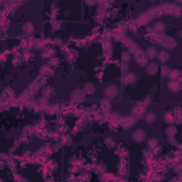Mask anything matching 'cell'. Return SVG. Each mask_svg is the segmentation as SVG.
Instances as JSON below:
<instances>
[{"label": "cell", "instance_id": "6da1fadb", "mask_svg": "<svg viewBox=\"0 0 182 182\" xmlns=\"http://www.w3.org/2000/svg\"><path fill=\"white\" fill-rule=\"evenodd\" d=\"M118 93H120V90H118L117 85H108V87L104 90V95H105V98H108V100H114V98L118 95Z\"/></svg>", "mask_w": 182, "mask_h": 182}, {"label": "cell", "instance_id": "7a4b0ae2", "mask_svg": "<svg viewBox=\"0 0 182 182\" xmlns=\"http://www.w3.org/2000/svg\"><path fill=\"white\" fill-rule=\"evenodd\" d=\"M135 80H137V75L131 71L122 74V83L124 84H132V83H135Z\"/></svg>", "mask_w": 182, "mask_h": 182}, {"label": "cell", "instance_id": "3957f363", "mask_svg": "<svg viewBox=\"0 0 182 182\" xmlns=\"http://www.w3.org/2000/svg\"><path fill=\"white\" fill-rule=\"evenodd\" d=\"M146 134L144 130H137L135 132H134V135H132V138H134V141H137V142H142L144 140H145Z\"/></svg>", "mask_w": 182, "mask_h": 182}, {"label": "cell", "instance_id": "277c9868", "mask_svg": "<svg viewBox=\"0 0 182 182\" xmlns=\"http://www.w3.org/2000/svg\"><path fill=\"white\" fill-rule=\"evenodd\" d=\"M156 56H158V50H156V47L149 46V47L146 48V51H145V57L146 58H155Z\"/></svg>", "mask_w": 182, "mask_h": 182}, {"label": "cell", "instance_id": "5b68a950", "mask_svg": "<svg viewBox=\"0 0 182 182\" xmlns=\"http://www.w3.org/2000/svg\"><path fill=\"white\" fill-rule=\"evenodd\" d=\"M81 90H83V93H84V94L91 95V94H94V93H95V85H94V84H91V83H87V84H85Z\"/></svg>", "mask_w": 182, "mask_h": 182}, {"label": "cell", "instance_id": "8992f818", "mask_svg": "<svg viewBox=\"0 0 182 182\" xmlns=\"http://www.w3.org/2000/svg\"><path fill=\"white\" fill-rule=\"evenodd\" d=\"M83 98H84V93H83V90H74L73 94H71V100L75 101V103H80Z\"/></svg>", "mask_w": 182, "mask_h": 182}, {"label": "cell", "instance_id": "52a82bcc", "mask_svg": "<svg viewBox=\"0 0 182 182\" xmlns=\"http://www.w3.org/2000/svg\"><path fill=\"white\" fill-rule=\"evenodd\" d=\"M23 33H24L26 36L33 34V33H34V24H33V23H24V24H23Z\"/></svg>", "mask_w": 182, "mask_h": 182}, {"label": "cell", "instance_id": "ba28073f", "mask_svg": "<svg viewBox=\"0 0 182 182\" xmlns=\"http://www.w3.org/2000/svg\"><path fill=\"white\" fill-rule=\"evenodd\" d=\"M179 81H175V80H169V83H168V88L172 91V93H177V91H179Z\"/></svg>", "mask_w": 182, "mask_h": 182}, {"label": "cell", "instance_id": "9c48e42d", "mask_svg": "<svg viewBox=\"0 0 182 182\" xmlns=\"http://www.w3.org/2000/svg\"><path fill=\"white\" fill-rule=\"evenodd\" d=\"M156 71H158V64H156V63H149V64H146V73L149 74V75H154Z\"/></svg>", "mask_w": 182, "mask_h": 182}, {"label": "cell", "instance_id": "30bf717a", "mask_svg": "<svg viewBox=\"0 0 182 182\" xmlns=\"http://www.w3.org/2000/svg\"><path fill=\"white\" fill-rule=\"evenodd\" d=\"M179 75H181V71H179L178 69H175V70H169V74H168L169 80H175V81H179Z\"/></svg>", "mask_w": 182, "mask_h": 182}, {"label": "cell", "instance_id": "8fae6325", "mask_svg": "<svg viewBox=\"0 0 182 182\" xmlns=\"http://www.w3.org/2000/svg\"><path fill=\"white\" fill-rule=\"evenodd\" d=\"M156 58H158L161 63H167V61L169 60V54H168L167 51H159L158 56H156Z\"/></svg>", "mask_w": 182, "mask_h": 182}, {"label": "cell", "instance_id": "7c38bea8", "mask_svg": "<svg viewBox=\"0 0 182 182\" xmlns=\"http://www.w3.org/2000/svg\"><path fill=\"white\" fill-rule=\"evenodd\" d=\"M130 60H131V53H130V51H124V53L121 54V61H122V64H128Z\"/></svg>", "mask_w": 182, "mask_h": 182}, {"label": "cell", "instance_id": "4fadbf2b", "mask_svg": "<svg viewBox=\"0 0 182 182\" xmlns=\"http://www.w3.org/2000/svg\"><path fill=\"white\" fill-rule=\"evenodd\" d=\"M155 120H156L155 112H146V114H145V121L148 122V124H154V122H155Z\"/></svg>", "mask_w": 182, "mask_h": 182}, {"label": "cell", "instance_id": "5bb4252c", "mask_svg": "<svg viewBox=\"0 0 182 182\" xmlns=\"http://www.w3.org/2000/svg\"><path fill=\"white\" fill-rule=\"evenodd\" d=\"M154 30L158 33V32H164L165 30V26H164V23L162 21H156L155 24H154Z\"/></svg>", "mask_w": 182, "mask_h": 182}, {"label": "cell", "instance_id": "9a60e30c", "mask_svg": "<svg viewBox=\"0 0 182 182\" xmlns=\"http://www.w3.org/2000/svg\"><path fill=\"white\" fill-rule=\"evenodd\" d=\"M164 120H165V122L171 124V122H174V121H175V117H174V114H172V112H167V114L164 115Z\"/></svg>", "mask_w": 182, "mask_h": 182}, {"label": "cell", "instance_id": "2e32d148", "mask_svg": "<svg viewBox=\"0 0 182 182\" xmlns=\"http://www.w3.org/2000/svg\"><path fill=\"white\" fill-rule=\"evenodd\" d=\"M175 132H177V128H175V127H168V128H167V135H168L169 138H172V137L175 135Z\"/></svg>", "mask_w": 182, "mask_h": 182}, {"label": "cell", "instance_id": "e0dca14e", "mask_svg": "<svg viewBox=\"0 0 182 182\" xmlns=\"http://www.w3.org/2000/svg\"><path fill=\"white\" fill-rule=\"evenodd\" d=\"M155 146H158V141H156L155 138L148 140V148H149V149H152V148H155Z\"/></svg>", "mask_w": 182, "mask_h": 182}, {"label": "cell", "instance_id": "ac0fdd59", "mask_svg": "<svg viewBox=\"0 0 182 182\" xmlns=\"http://www.w3.org/2000/svg\"><path fill=\"white\" fill-rule=\"evenodd\" d=\"M101 108L105 109V111H108L111 108V103H109L108 100H104V101H101Z\"/></svg>", "mask_w": 182, "mask_h": 182}, {"label": "cell", "instance_id": "d6986e66", "mask_svg": "<svg viewBox=\"0 0 182 182\" xmlns=\"http://www.w3.org/2000/svg\"><path fill=\"white\" fill-rule=\"evenodd\" d=\"M51 93H53V88H51V87H47V88H44V91H43V95H44V97H48Z\"/></svg>", "mask_w": 182, "mask_h": 182}, {"label": "cell", "instance_id": "ffe728a7", "mask_svg": "<svg viewBox=\"0 0 182 182\" xmlns=\"http://www.w3.org/2000/svg\"><path fill=\"white\" fill-rule=\"evenodd\" d=\"M169 70H171V69H169V67H167V66H164V67H161V73H162V75H164V77L169 74Z\"/></svg>", "mask_w": 182, "mask_h": 182}, {"label": "cell", "instance_id": "44dd1931", "mask_svg": "<svg viewBox=\"0 0 182 182\" xmlns=\"http://www.w3.org/2000/svg\"><path fill=\"white\" fill-rule=\"evenodd\" d=\"M95 169H97V172H100V174H101V172H104V171H105V167H104V165H98Z\"/></svg>", "mask_w": 182, "mask_h": 182}, {"label": "cell", "instance_id": "7402d4cb", "mask_svg": "<svg viewBox=\"0 0 182 182\" xmlns=\"http://www.w3.org/2000/svg\"><path fill=\"white\" fill-rule=\"evenodd\" d=\"M47 182H53V181H51V179H48V181H47Z\"/></svg>", "mask_w": 182, "mask_h": 182}, {"label": "cell", "instance_id": "603a6c76", "mask_svg": "<svg viewBox=\"0 0 182 182\" xmlns=\"http://www.w3.org/2000/svg\"><path fill=\"white\" fill-rule=\"evenodd\" d=\"M67 182H75V181H67Z\"/></svg>", "mask_w": 182, "mask_h": 182}]
</instances>
